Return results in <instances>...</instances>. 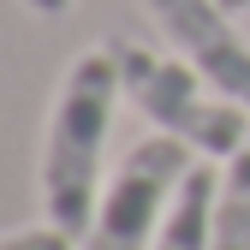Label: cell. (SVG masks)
<instances>
[{
  "label": "cell",
  "mask_w": 250,
  "mask_h": 250,
  "mask_svg": "<svg viewBox=\"0 0 250 250\" xmlns=\"http://www.w3.org/2000/svg\"><path fill=\"white\" fill-rule=\"evenodd\" d=\"M24 6L36 12V18H66V12L78 6V0H24Z\"/></svg>",
  "instance_id": "8"
},
{
  "label": "cell",
  "mask_w": 250,
  "mask_h": 250,
  "mask_svg": "<svg viewBox=\"0 0 250 250\" xmlns=\"http://www.w3.org/2000/svg\"><path fill=\"white\" fill-rule=\"evenodd\" d=\"M119 89L155 131L179 137L185 149H197L203 161H227V155L250 137V107L227 102L221 89H208L197 66H185L179 54H155L137 36H102Z\"/></svg>",
  "instance_id": "2"
},
{
  "label": "cell",
  "mask_w": 250,
  "mask_h": 250,
  "mask_svg": "<svg viewBox=\"0 0 250 250\" xmlns=\"http://www.w3.org/2000/svg\"><path fill=\"white\" fill-rule=\"evenodd\" d=\"M119 72L107 48H83L66 72H60L54 107H48V137H42V221H54L60 232L83 238L96 221V203L107 191V131L119 113Z\"/></svg>",
  "instance_id": "1"
},
{
  "label": "cell",
  "mask_w": 250,
  "mask_h": 250,
  "mask_svg": "<svg viewBox=\"0 0 250 250\" xmlns=\"http://www.w3.org/2000/svg\"><path fill=\"white\" fill-rule=\"evenodd\" d=\"M197 161H203V155L185 149V143L167 137V131L143 137V143L107 173V191H102V203H96L89 232L78 238V250H155L161 221H167L179 185H185V173H191Z\"/></svg>",
  "instance_id": "3"
},
{
  "label": "cell",
  "mask_w": 250,
  "mask_h": 250,
  "mask_svg": "<svg viewBox=\"0 0 250 250\" xmlns=\"http://www.w3.org/2000/svg\"><path fill=\"white\" fill-rule=\"evenodd\" d=\"M143 6L161 42H173V54L197 66L208 89L250 107V36L238 30V12H227L221 0H143Z\"/></svg>",
  "instance_id": "4"
},
{
  "label": "cell",
  "mask_w": 250,
  "mask_h": 250,
  "mask_svg": "<svg viewBox=\"0 0 250 250\" xmlns=\"http://www.w3.org/2000/svg\"><path fill=\"white\" fill-rule=\"evenodd\" d=\"M221 6H227V12H250V0H221Z\"/></svg>",
  "instance_id": "9"
},
{
  "label": "cell",
  "mask_w": 250,
  "mask_h": 250,
  "mask_svg": "<svg viewBox=\"0 0 250 250\" xmlns=\"http://www.w3.org/2000/svg\"><path fill=\"white\" fill-rule=\"evenodd\" d=\"M214 191H221V167L197 161L191 173H185L167 221H161L155 250H214Z\"/></svg>",
  "instance_id": "5"
},
{
  "label": "cell",
  "mask_w": 250,
  "mask_h": 250,
  "mask_svg": "<svg viewBox=\"0 0 250 250\" xmlns=\"http://www.w3.org/2000/svg\"><path fill=\"white\" fill-rule=\"evenodd\" d=\"M0 250H78V238H72V232H60L54 221H42V227L0 232Z\"/></svg>",
  "instance_id": "7"
},
{
  "label": "cell",
  "mask_w": 250,
  "mask_h": 250,
  "mask_svg": "<svg viewBox=\"0 0 250 250\" xmlns=\"http://www.w3.org/2000/svg\"><path fill=\"white\" fill-rule=\"evenodd\" d=\"M214 250H250V137L221 161V191H214Z\"/></svg>",
  "instance_id": "6"
}]
</instances>
